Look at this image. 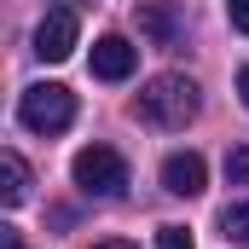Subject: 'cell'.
Returning <instances> with one entry per match:
<instances>
[{
	"instance_id": "9c48e42d",
	"label": "cell",
	"mask_w": 249,
	"mask_h": 249,
	"mask_svg": "<svg viewBox=\"0 0 249 249\" xmlns=\"http://www.w3.org/2000/svg\"><path fill=\"white\" fill-rule=\"evenodd\" d=\"M220 238H226V244H244V249H249V203H232V209L220 214Z\"/></svg>"
},
{
	"instance_id": "8fae6325",
	"label": "cell",
	"mask_w": 249,
	"mask_h": 249,
	"mask_svg": "<svg viewBox=\"0 0 249 249\" xmlns=\"http://www.w3.org/2000/svg\"><path fill=\"white\" fill-rule=\"evenodd\" d=\"M157 249H197L186 226H157Z\"/></svg>"
},
{
	"instance_id": "277c9868",
	"label": "cell",
	"mask_w": 249,
	"mask_h": 249,
	"mask_svg": "<svg viewBox=\"0 0 249 249\" xmlns=\"http://www.w3.org/2000/svg\"><path fill=\"white\" fill-rule=\"evenodd\" d=\"M75 35H81V23H75V12L70 6H53L47 18H41V29H35V53L47 64H64L75 53Z\"/></svg>"
},
{
	"instance_id": "9a60e30c",
	"label": "cell",
	"mask_w": 249,
	"mask_h": 249,
	"mask_svg": "<svg viewBox=\"0 0 249 249\" xmlns=\"http://www.w3.org/2000/svg\"><path fill=\"white\" fill-rule=\"evenodd\" d=\"M99 249H133V244H99Z\"/></svg>"
},
{
	"instance_id": "30bf717a",
	"label": "cell",
	"mask_w": 249,
	"mask_h": 249,
	"mask_svg": "<svg viewBox=\"0 0 249 249\" xmlns=\"http://www.w3.org/2000/svg\"><path fill=\"white\" fill-rule=\"evenodd\" d=\"M226 180H232V186H249V139H238V145L226 151Z\"/></svg>"
},
{
	"instance_id": "4fadbf2b",
	"label": "cell",
	"mask_w": 249,
	"mask_h": 249,
	"mask_svg": "<svg viewBox=\"0 0 249 249\" xmlns=\"http://www.w3.org/2000/svg\"><path fill=\"white\" fill-rule=\"evenodd\" d=\"M0 249H29V244L18 238V226H0Z\"/></svg>"
},
{
	"instance_id": "3957f363",
	"label": "cell",
	"mask_w": 249,
	"mask_h": 249,
	"mask_svg": "<svg viewBox=\"0 0 249 249\" xmlns=\"http://www.w3.org/2000/svg\"><path fill=\"white\" fill-rule=\"evenodd\" d=\"M70 174H75V186L87 197H122L127 191V157L110 151V145H87V151H75Z\"/></svg>"
},
{
	"instance_id": "52a82bcc",
	"label": "cell",
	"mask_w": 249,
	"mask_h": 249,
	"mask_svg": "<svg viewBox=\"0 0 249 249\" xmlns=\"http://www.w3.org/2000/svg\"><path fill=\"white\" fill-rule=\"evenodd\" d=\"M23 197H29V162H23L18 151H0V203L18 209Z\"/></svg>"
},
{
	"instance_id": "6da1fadb",
	"label": "cell",
	"mask_w": 249,
	"mask_h": 249,
	"mask_svg": "<svg viewBox=\"0 0 249 249\" xmlns=\"http://www.w3.org/2000/svg\"><path fill=\"white\" fill-rule=\"evenodd\" d=\"M203 110V87L191 81V75H157V81H145V93H139V116L151 127H162V133H180Z\"/></svg>"
},
{
	"instance_id": "7a4b0ae2",
	"label": "cell",
	"mask_w": 249,
	"mask_h": 249,
	"mask_svg": "<svg viewBox=\"0 0 249 249\" xmlns=\"http://www.w3.org/2000/svg\"><path fill=\"white\" fill-rule=\"evenodd\" d=\"M18 122L29 127V133H64V127L75 122V93L58 87V81H35V87H23V99H18Z\"/></svg>"
},
{
	"instance_id": "7c38bea8",
	"label": "cell",
	"mask_w": 249,
	"mask_h": 249,
	"mask_svg": "<svg viewBox=\"0 0 249 249\" xmlns=\"http://www.w3.org/2000/svg\"><path fill=\"white\" fill-rule=\"evenodd\" d=\"M226 18H232L238 35H249V0H226Z\"/></svg>"
},
{
	"instance_id": "8992f818",
	"label": "cell",
	"mask_w": 249,
	"mask_h": 249,
	"mask_svg": "<svg viewBox=\"0 0 249 249\" xmlns=\"http://www.w3.org/2000/svg\"><path fill=\"white\" fill-rule=\"evenodd\" d=\"M203 180H209V168H203L197 151H174V157L162 162V191H174V197H197Z\"/></svg>"
},
{
	"instance_id": "ba28073f",
	"label": "cell",
	"mask_w": 249,
	"mask_h": 249,
	"mask_svg": "<svg viewBox=\"0 0 249 249\" xmlns=\"http://www.w3.org/2000/svg\"><path fill=\"white\" fill-rule=\"evenodd\" d=\"M139 29H145L157 47H174V35H180L174 18H168V6H139Z\"/></svg>"
},
{
	"instance_id": "5bb4252c",
	"label": "cell",
	"mask_w": 249,
	"mask_h": 249,
	"mask_svg": "<svg viewBox=\"0 0 249 249\" xmlns=\"http://www.w3.org/2000/svg\"><path fill=\"white\" fill-rule=\"evenodd\" d=\"M238 93H244V105H249V64L238 70Z\"/></svg>"
},
{
	"instance_id": "5b68a950",
	"label": "cell",
	"mask_w": 249,
	"mask_h": 249,
	"mask_svg": "<svg viewBox=\"0 0 249 249\" xmlns=\"http://www.w3.org/2000/svg\"><path fill=\"white\" fill-rule=\"evenodd\" d=\"M133 70H139V47H127L122 35L93 41V75H99V81H127Z\"/></svg>"
}]
</instances>
